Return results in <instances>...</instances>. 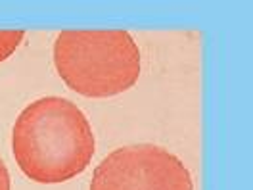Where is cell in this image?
<instances>
[{"label": "cell", "instance_id": "cell-1", "mask_svg": "<svg viewBox=\"0 0 253 190\" xmlns=\"http://www.w3.org/2000/svg\"><path fill=\"white\" fill-rule=\"evenodd\" d=\"M94 150V133L86 115L60 96L31 102L17 115L12 129L17 167L41 185H58L81 175Z\"/></svg>", "mask_w": 253, "mask_h": 190}, {"label": "cell", "instance_id": "cell-2", "mask_svg": "<svg viewBox=\"0 0 253 190\" xmlns=\"http://www.w3.org/2000/svg\"><path fill=\"white\" fill-rule=\"evenodd\" d=\"M63 83L88 98L121 95L140 77V50L123 29H63L54 43Z\"/></svg>", "mask_w": 253, "mask_h": 190}, {"label": "cell", "instance_id": "cell-3", "mask_svg": "<svg viewBox=\"0 0 253 190\" xmlns=\"http://www.w3.org/2000/svg\"><path fill=\"white\" fill-rule=\"evenodd\" d=\"M90 190H194V181L167 148L134 144L113 150L96 167Z\"/></svg>", "mask_w": 253, "mask_h": 190}, {"label": "cell", "instance_id": "cell-4", "mask_svg": "<svg viewBox=\"0 0 253 190\" xmlns=\"http://www.w3.org/2000/svg\"><path fill=\"white\" fill-rule=\"evenodd\" d=\"M23 37H25V31L21 29H0V63L6 62L16 52Z\"/></svg>", "mask_w": 253, "mask_h": 190}, {"label": "cell", "instance_id": "cell-5", "mask_svg": "<svg viewBox=\"0 0 253 190\" xmlns=\"http://www.w3.org/2000/svg\"><path fill=\"white\" fill-rule=\"evenodd\" d=\"M0 190H12V179H10L8 167L2 161V158H0Z\"/></svg>", "mask_w": 253, "mask_h": 190}]
</instances>
